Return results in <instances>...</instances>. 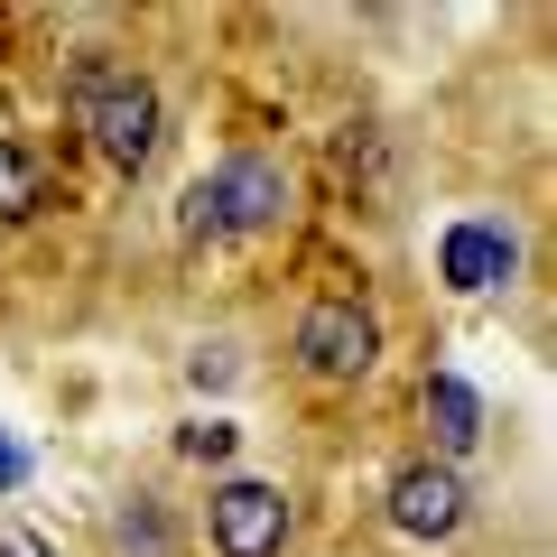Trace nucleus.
I'll list each match as a JSON object with an SVG mask.
<instances>
[{"instance_id":"obj_6","label":"nucleus","mask_w":557,"mask_h":557,"mask_svg":"<svg viewBox=\"0 0 557 557\" xmlns=\"http://www.w3.org/2000/svg\"><path fill=\"white\" fill-rule=\"evenodd\" d=\"M205 530H214L223 557H278L288 548V493L260 474H233L214 483V502H205Z\"/></svg>"},{"instance_id":"obj_2","label":"nucleus","mask_w":557,"mask_h":557,"mask_svg":"<svg viewBox=\"0 0 557 557\" xmlns=\"http://www.w3.org/2000/svg\"><path fill=\"white\" fill-rule=\"evenodd\" d=\"M288 205H298L288 168H278V159H260V149H233V159H223L214 177H196V186H186L177 233H186V242H214V233L260 242V233H278V223H288Z\"/></svg>"},{"instance_id":"obj_9","label":"nucleus","mask_w":557,"mask_h":557,"mask_svg":"<svg viewBox=\"0 0 557 557\" xmlns=\"http://www.w3.org/2000/svg\"><path fill=\"white\" fill-rule=\"evenodd\" d=\"M233 437H242L233 418H196V428H177V456H196V465H223V456H233Z\"/></svg>"},{"instance_id":"obj_8","label":"nucleus","mask_w":557,"mask_h":557,"mask_svg":"<svg viewBox=\"0 0 557 557\" xmlns=\"http://www.w3.org/2000/svg\"><path fill=\"white\" fill-rule=\"evenodd\" d=\"M47 205V168L28 159L20 139H0V223H28Z\"/></svg>"},{"instance_id":"obj_5","label":"nucleus","mask_w":557,"mask_h":557,"mask_svg":"<svg viewBox=\"0 0 557 557\" xmlns=\"http://www.w3.org/2000/svg\"><path fill=\"white\" fill-rule=\"evenodd\" d=\"M511 270H520V233L502 214H456L437 233V278L456 298H493V288H511Z\"/></svg>"},{"instance_id":"obj_12","label":"nucleus","mask_w":557,"mask_h":557,"mask_svg":"<svg viewBox=\"0 0 557 557\" xmlns=\"http://www.w3.org/2000/svg\"><path fill=\"white\" fill-rule=\"evenodd\" d=\"M20 483H28V446L0 428V493H20Z\"/></svg>"},{"instance_id":"obj_7","label":"nucleus","mask_w":557,"mask_h":557,"mask_svg":"<svg viewBox=\"0 0 557 557\" xmlns=\"http://www.w3.org/2000/svg\"><path fill=\"white\" fill-rule=\"evenodd\" d=\"M418 418H428V437H437V465H456V456H474V446H483V391L465 372H428Z\"/></svg>"},{"instance_id":"obj_4","label":"nucleus","mask_w":557,"mask_h":557,"mask_svg":"<svg viewBox=\"0 0 557 557\" xmlns=\"http://www.w3.org/2000/svg\"><path fill=\"white\" fill-rule=\"evenodd\" d=\"M298 362L317 381H362L381 362V317L362 298H317L298 317Z\"/></svg>"},{"instance_id":"obj_3","label":"nucleus","mask_w":557,"mask_h":557,"mask_svg":"<svg viewBox=\"0 0 557 557\" xmlns=\"http://www.w3.org/2000/svg\"><path fill=\"white\" fill-rule=\"evenodd\" d=\"M381 511H391V530H399V539H418V548H446V539L474 520V493H465L456 465L409 456V465L391 474V493H381Z\"/></svg>"},{"instance_id":"obj_11","label":"nucleus","mask_w":557,"mask_h":557,"mask_svg":"<svg viewBox=\"0 0 557 557\" xmlns=\"http://www.w3.org/2000/svg\"><path fill=\"white\" fill-rule=\"evenodd\" d=\"M233 372H242V362H233V344H196V354H186V381H196V391H223Z\"/></svg>"},{"instance_id":"obj_1","label":"nucleus","mask_w":557,"mask_h":557,"mask_svg":"<svg viewBox=\"0 0 557 557\" xmlns=\"http://www.w3.org/2000/svg\"><path fill=\"white\" fill-rule=\"evenodd\" d=\"M65 102H75L84 139H94V149L121 168V177H139V168L159 159L168 112H159V84H149V75H131V65H112V57L94 47V57H75V84H65Z\"/></svg>"},{"instance_id":"obj_10","label":"nucleus","mask_w":557,"mask_h":557,"mask_svg":"<svg viewBox=\"0 0 557 557\" xmlns=\"http://www.w3.org/2000/svg\"><path fill=\"white\" fill-rule=\"evenodd\" d=\"M121 557H168V520L139 502V511H121Z\"/></svg>"},{"instance_id":"obj_13","label":"nucleus","mask_w":557,"mask_h":557,"mask_svg":"<svg viewBox=\"0 0 557 557\" xmlns=\"http://www.w3.org/2000/svg\"><path fill=\"white\" fill-rule=\"evenodd\" d=\"M0 557H57V539H38V530H0Z\"/></svg>"}]
</instances>
